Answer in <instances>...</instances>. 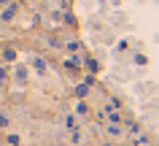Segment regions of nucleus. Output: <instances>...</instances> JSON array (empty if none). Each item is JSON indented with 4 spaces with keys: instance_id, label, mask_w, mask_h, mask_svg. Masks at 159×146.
Returning a JSON list of instances; mask_svg holds the SVG:
<instances>
[{
    "instance_id": "1",
    "label": "nucleus",
    "mask_w": 159,
    "mask_h": 146,
    "mask_svg": "<svg viewBox=\"0 0 159 146\" xmlns=\"http://www.w3.org/2000/svg\"><path fill=\"white\" fill-rule=\"evenodd\" d=\"M33 68L38 70V73H46V62H43L41 57H35V60H33Z\"/></svg>"
},
{
    "instance_id": "2",
    "label": "nucleus",
    "mask_w": 159,
    "mask_h": 146,
    "mask_svg": "<svg viewBox=\"0 0 159 146\" xmlns=\"http://www.w3.org/2000/svg\"><path fill=\"white\" fill-rule=\"evenodd\" d=\"M0 57L8 60V62H14V60H16V52H14V49H6V52H0Z\"/></svg>"
},
{
    "instance_id": "3",
    "label": "nucleus",
    "mask_w": 159,
    "mask_h": 146,
    "mask_svg": "<svg viewBox=\"0 0 159 146\" xmlns=\"http://www.w3.org/2000/svg\"><path fill=\"white\" fill-rule=\"evenodd\" d=\"M6 141H8L11 146H19V135H8V138H6Z\"/></svg>"
},
{
    "instance_id": "4",
    "label": "nucleus",
    "mask_w": 159,
    "mask_h": 146,
    "mask_svg": "<svg viewBox=\"0 0 159 146\" xmlns=\"http://www.w3.org/2000/svg\"><path fill=\"white\" fill-rule=\"evenodd\" d=\"M6 78H8V70H6V68H0V81H6Z\"/></svg>"
},
{
    "instance_id": "5",
    "label": "nucleus",
    "mask_w": 159,
    "mask_h": 146,
    "mask_svg": "<svg viewBox=\"0 0 159 146\" xmlns=\"http://www.w3.org/2000/svg\"><path fill=\"white\" fill-rule=\"evenodd\" d=\"M8 125V116H0V127H6Z\"/></svg>"
}]
</instances>
